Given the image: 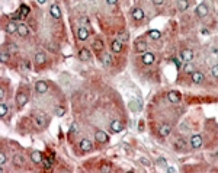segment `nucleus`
<instances>
[{"label": "nucleus", "mask_w": 218, "mask_h": 173, "mask_svg": "<svg viewBox=\"0 0 218 173\" xmlns=\"http://www.w3.org/2000/svg\"><path fill=\"white\" fill-rule=\"evenodd\" d=\"M196 15L199 17H205L208 15V6L205 5V3H201V5H198V8H196Z\"/></svg>", "instance_id": "1"}, {"label": "nucleus", "mask_w": 218, "mask_h": 173, "mask_svg": "<svg viewBox=\"0 0 218 173\" xmlns=\"http://www.w3.org/2000/svg\"><path fill=\"white\" fill-rule=\"evenodd\" d=\"M122 130H124V124L121 122V121L115 119V121L111 122V131L112 132H121Z\"/></svg>", "instance_id": "2"}, {"label": "nucleus", "mask_w": 218, "mask_h": 173, "mask_svg": "<svg viewBox=\"0 0 218 173\" xmlns=\"http://www.w3.org/2000/svg\"><path fill=\"white\" fill-rule=\"evenodd\" d=\"M95 140L99 141V143H106V141H109V137H108L106 132H103V131L99 130V131L95 132Z\"/></svg>", "instance_id": "3"}, {"label": "nucleus", "mask_w": 218, "mask_h": 173, "mask_svg": "<svg viewBox=\"0 0 218 173\" xmlns=\"http://www.w3.org/2000/svg\"><path fill=\"white\" fill-rule=\"evenodd\" d=\"M167 99L172 102V103H177L179 100H180V93L176 90H172L167 93Z\"/></svg>", "instance_id": "4"}, {"label": "nucleus", "mask_w": 218, "mask_h": 173, "mask_svg": "<svg viewBox=\"0 0 218 173\" xmlns=\"http://www.w3.org/2000/svg\"><path fill=\"white\" fill-rule=\"evenodd\" d=\"M79 57H80V60H83V61H89V60L92 58V55H90V51L87 48H82L79 51Z\"/></svg>", "instance_id": "5"}, {"label": "nucleus", "mask_w": 218, "mask_h": 173, "mask_svg": "<svg viewBox=\"0 0 218 173\" xmlns=\"http://www.w3.org/2000/svg\"><path fill=\"white\" fill-rule=\"evenodd\" d=\"M159 132H160V135H161V137H167L169 134L172 132V127H170L169 124H163V125L160 127Z\"/></svg>", "instance_id": "6"}, {"label": "nucleus", "mask_w": 218, "mask_h": 173, "mask_svg": "<svg viewBox=\"0 0 218 173\" xmlns=\"http://www.w3.org/2000/svg\"><path fill=\"white\" fill-rule=\"evenodd\" d=\"M191 146L193 148H199L202 146V137L201 135H193L191 138Z\"/></svg>", "instance_id": "7"}, {"label": "nucleus", "mask_w": 218, "mask_h": 173, "mask_svg": "<svg viewBox=\"0 0 218 173\" xmlns=\"http://www.w3.org/2000/svg\"><path fill=\"white\" fill-rule=\"evenodd\" d=\"M26 102H28V96H26L25 93H19V95L16 96V105L19 108L26 105Z\"/></svg>", "instance_id": "8"}, {"label": "nucleus", "mask_w": 218, "mask_h": 173, "mask_svg": "<svg viewBox=\"0 0 218 173\" xmlns=\"http://www.w3.org/2000/svg\"><path fill=\"white\" fill-rule=\"evenodd\" d=\"M131 15H132V17H134L135 20H141V19L144 17V12L140 8H135V9H132Z\"/></svg>", "instance_id": "9"}, {"label": "nucleus", "mask_w": 218, "mask_h": 173, "mask_svg": "<svg viewBox=\"0 0 218 173\" xmlns=\"http://www.w3.org/2000/svg\"><path fill=\"white\" fill-rule=\"evenodd\" d=\"M80 148H82V151H90V150H92V143H90V140L84 138V140L80 141Z\"/></svg>", "instance_id": "10"}, {"label": "nucleus", "mask_w": 218, "mask_h": 173, "mask_svg": "<svg viewBox=\"0 0 218 173\" xmlns=\"http://www.w3.org/2000/svg\"><path fill=\"white\" fill-rule=\"evenodd\" d=\"M192 58H193L192 49H183V51H182V60H183V61L189 63V61H191Z\"/></svg>", "instance_id": "11"}, {"label": "nucleus", "mask_w": 218, "mask_h": 173, "mask_svg": "<svg viewBox=\"0 0 218 173\" xmlns=\"http://www.w3.org/2000/svg\"><path fill=\"white\" fill-rule=\"evenodd\" d=\"M143 63L145 64V66L153 64V63H154V55H153L151 52H145V54L143 55Z\"/></svg>", "instance_id": "12"}, {"label": "nucleus", "mask_w": 218, "mask_h": 173, "mask_svg": "<svg viewBox=\"0 0 218 173\" xmlns=\"http://www.w3.org/2000/svg\"><path fill=\"white\" fill-rule=\"evenodd\" d=\"M111 48L114 52H121L122 51V42L119 41V39H115V41H112L111 44Z\"/></svg>", "instance_id": "13"}, {"label": "nucleus", "mask_w": 218, "mask_h": 173, "mask_svg": "<svg viewBox=\"0 0 218 173\" xmlns=\"http://www.w3.org/2000/svg\"><path fill=\"white\" fill-rule=\"evenodd\" d=\"M47 90H48V84H47V83L42 82V80L36 82V92H38V93H45Z\"/></svg>", "instance_id": "14"}, {"label": "nucleus", "mask_w": 218, "mask_h": 173, "mask_svg": "<svg viewBox=\"0 0 218 173\" xmlns=\"http://www.w3.org/2000/svg\"><path fill=\"white\" fill-rule=\"evenodd\" d=\"M50 13L52 17H55V19H60V16H61V12H60V8L57 6V5H52L50 9Z\"/></svg>", "instance_id": "15"}, {"label": "nucleus", "mask_w": 218, "mask_h": 173, "mask_svg": "<svg viewBox=\"0 0 218 173\" xmlns=\"http://www.w3.org/2000/svg\"><path fill=\"white\" fill-rule=\"evenodd\" d=\"M17 32L20 36H28V33H29V29H28V26L25 24H19L17 26Z\"/></svg>", "instance_id": "16"}, {"label": "nucleus", "mask_w": 218, "mask_h": 173, "mask_svg": "<svg viewBox=\"0 0 218 173\" xmlns=\"http://www.w3.org/2000/svg\"><path fill=\"white\" fill-rule=\"evenodd\" d=\"M135 51H137V52H145V51H147V44L144 41L135 42Z\"/></svg>", "instance_id": "17"}, {"label": "nucleus", "mask_w": 218, "mask_h": 173, "mask_svg": "<svg viewBox=\"0 0 218 173\" xmlns=\"http://www.w3.org/2000/svg\"><path fill=\"white\" fill-rule=\"evenodd\" d=\"M77 36H79V39H80V41H86V39H87V36H89L87 29L80 28V29H79V32H77Z\"/></svg>", "instance_id": "18"}, {"label": "nucleus", "mask_w": 218, "mask_h": 173, "mask_svg": "<svg viewBox=\"0 0 218 173\" xmlns=\"http://www.w3.org/2000/svg\"><path fill=\"white\" fill-rule=\"evenodd\" d=\"M202 80H204L202 73H199V71H193L192 73V82L193 83H202Z\"/></svg>", "instance_id": "19"}, {"label": "nucleus", "mask_w": 218, "mask_h": 173, "mask_svg": "<svg viewBox=\"0 0 218 173\" xmlns=\"http://www.w3.org/2000/svg\"><path fill=\"white\" fill-rule=\"evenodd\" d=\"M17 26H19V25H16L15 22H9V24L6 25V32H8V33L16 32V31H17Z\"/></svg>", "instance_id": "20"}, {"label": "nucleus", "mask_w": 218, "mask_h": 173, "mask_svg": "<svg viewBox=\"0 0 218 173\" xmlns=\"http://www.w3.org/2000/svg\"><path fill=\"white\" fill-rule=\"evenodd\" d=\"M32 162H34V163H42L41 151H34V153H32Z\"/></svg>", "instance_id": "21"}, {"label": "nucleus", "mask_w": 218, "mask_h": 173, "mask_svg": "<svg viewBox=\"0 0 218 173\" xmlns=\"http://www.w3.org/2000/svg\"><path fill=\"white\" fill-rule=\"evenodd\" d=\"M188 6H189V2L188 0H177V8H179V10H186L188 9Z\"/></svg>", "instance_id": "22"}, {"label": "nucleus", "mask_w": 218, "mask_h": 173, "mask_svg": "<svg viewBox=\"0 0 218 173\" xmlns=\"http://www.w3.org/2000/svg\"><path fill=\"white\" fill-rule=\"evenodd\" d=\"M35 61H36V64H44V63H45V55H44V52H38V54L35 55Z\"/></svg>", "instance_id": "23"}, {"label": "nucleus", "mask_w": 218, "mask_h": 173, "mask_svg": "<svg viewBox=\"0 0 218 173\" xmlns=\"http://www.w3.org/2000/svg\"><path fill=\"white\" fill-rule=\"evenodd\" d=\"M129 109H131L132 112H140V111H141V105L137 103V102H129Z\"/></svg>", "instance_id": "24"}, {"label": "nucleus", "mask_w": 218, "mask_h": 173, "mask_svg": "<svg viewBox=\"0 0 218 173\" xmlns=\"http://www.w3.org/2000/svg\"><path fill=\"white\" fill-rule=\"evenodd\" d=\"M13 163H15V166H22L23 165V157L22 156H19V154H16V156L13 157Z\"/></svg>", "instance_id": "25"}, {"label": "nucleus", "mask_w": 218, "mask_h": 173, "mask_svg": "<svg viewBox=\"0 0 218 173\" xmlns=\"http://www.w3.org/2000/svg\"><path fill=\"white\" fill-rule=\"evenodd\" d=\"M93 48L98 49V51L103 49V42H102V39H95V42H93Z\"/></svg>", "instance_id": "26"}, {"label": "nucleus", "mask_w": 218, "mask_h": 173, "mask_svg": "<svg viewBox=\"0 0 218 173\" xmlns=\"http://www.w3.org/2000/svg\"><path fill=\"white\" fill-rule=\"evenodd\" d=\"M55 115L57 116H64L66 115V108L64 106H57L55 108Z\"/></svg>", "instance_id": "27"}, {"label": "nucleus", "mask_w": 218, "mask_h": 173, "mask_svg": "<svg viewBox=\"0 0 218 173\" xmlns=\"http://www.w3.org/2000/svg\"><path fill=\"white\" fill-rule=\"evenodd\" d=\"M183 71H185L186 74H192L193 71H195V68H193V66L191 64V63H188V64L183 67Z\"/></svg>", "instance_id": "28"}, {"label": "nucleus", "mask_w": 218, "mask_h": 173, "mask_svg": "<svg viewBox=\"0 0 218 173\" xmlns=\"http://www.w3.org/2000/svg\"><path fill=\"white\" fill-rule=\"evenodd\" d=\"M42 163H44V167L47 170H50L51 167H52V160H50V159H42Z\"/></svg>", "instance_id": "29"}, {"label": "nucleus", "mask_w": 218, "mask_h": 173, "mask_svg": "<svg viewBox=\"0 0 218 173\" xmlns=\"http://www.w3.org/2000/svg\"><path fill=\"white\" fill-rule=\"evenodd\" d=\"M103 64H105V66H111V64H112V58H111L109 54H105V55H103Z\"/></svg>", "instance_id": "30"}, {"label": "nucleus", "mask_w": 218, "mask_h": 173, "mask_svg": "<svg viewBox=\"0 0 218 173\" xmlns=\"http://www.w3.org/2000/svg\"><path fill=\"white\" fill-rule=\"evenodd\" d=\"M6 114H8V105L2 103L0 105V116H6Z\"/></svg>", "instance_id": "31"}, {"label": "nucleus", "mask_w": 218, "mask_h": 173, "mask_svg": "<svg viewBox=\"0 0 218 173\" xmlns=\"http://www.w3.org/2000/svg\"><path fill=\"white\" fill-rule=\"evenodd\" d=\"M150 36H151V39H159L160 32L157 31V29H153V31H150Z\"/></svg>", "instance_id": "32"}, {"label": "nucleus", "mask_w": 218, "mask_h": 173, "mask_svg": "<svg viewBox=\"0 0 218 173\" xmlns=\"http://www.w3.org/2000/svg\"><path fill=\"white\" fill-rule=\"evenodd\" d=\"M140 163H141L143 166H145V167H150L151 166V162L148 160V159H145V157H141V159H140Z\"/></svg>", "instance_id": "33"}, {"label": "nucleus", "mask_w": 218, "mask_h": 173, "mask_svg": "<svg viewBox=\"0 0 218 173\" xmlns=\"http://www.w3.org/2000/svg\"><path fill=\"white\" fill-rule=\"evenodd\" d=\"M128 38H129V33L128 32H122L121 35H119V41L121 42H124V41H128Z\"/></svg>", "instance_id": "34"}, {"label": "nucleus", "mask_w": 218, "mask_h": 173, "mask_svg": "<svg viewBox=\"0 0 218 173\" xmlns=\"http://www.w3.org/2000/svg\"><path fill=\"white\" fill-rule=\"evenodd\" d=\"M44 122H45V116H42V115L36 116V124H38L39 127H42V125H44Z\"/></svg>", "instance_id": "35"}, {"label": "nucleus", "mask_w": 218, "mask_h": 173, "mask_svg": "<svg viewBox=\"0 0 218 173\" xmlns=\"http://www.w3.org/2000/svg\"><path fill=\"white\" fill-rule=\"evenodd\" d=\"M20 10H22V15H23V16H28V13H29V8H28V6L22 5V6H20Z\"/></svg>", "instance_id": "36"}, {"label": "nucleus", "mask_w": 218, "mask_h": 173, "mask_svg": "<svg viewBox=\"0 0 218 173\" xmlns=\"http://www.w3.org/2000/svg\"><path fill=\"white\" fill-rule=\"evenodd\" d=\"M185 146H186V141L185 140H177L176 141V147L177 148H185Z\"/></svg>", "instance_id": "37"}, {"label": "nucleus", "mask_w": 218, "mask_h": 173, "mask_svg": "<svg viewBox=\"0 0 218 173\" xmlns=\"http://www.w3.org/2000/svg\"><path fill=\"white\" fill-rule=\"evenodd\" d=\"M157 163H159V166H161V167H167V162H166L163 157H160L159 160H157Z\"/></svg>", "instance_id": "38"}, {"label": "nucleus", "mask_w": 218, "mask_h": 173, "mask_svg": "<svg viewBox=\"0 0 218 173\" xmlns=\"http://www.w3.org/2000/svg\"><path fill=\"white\" fill-rule=\"evenodd\" d=\"M6 163V156H5V153H0V166H3Z\"/></svg>", "instance_id": "39"}, {"label": "nucleus", "mask_w": 218, "mask_h": 173, "mask_svg": "<svg viewBox=\"0 0 218 173\" xmlns=\"http://www.w3.org/2000/svg\"><path fill=\"white\" fill-rule=\"evenodd\" d=\"M8 60H9V55H8V54H5V52H3V54L0 55V61H2V63H6Z\"/></svg>", "instance_id": "40"}, {"label": "nucleus", "mask_w": 218, "mask_h": 173, "mask_svg": "<svg viewBox=\"0 0 218 173\" xmlns=\"http://www.w3.org/2000/svg\"><path fill=\"white\" fill-rule=\"evenodd\" d=\"M212 76H214V77H218V64L212 67Z\"/></svg>", "instance_id": "41"}, {"label": "nucleus", "mask_w": 218, "mask_h": 173, "mask_svg": "<svg viewBox=\"0 0 218 173\" xmlns=\"http://www.w3.org/2000/svg\"><path fill=\"white\" fill-rule=\"evenodd\" d=\"M101 170H102V172H111L112 169H111V166L105 165V166H102V167H101Z\"/></svg>", "instance_id": "42"}, {"label": "nucleus", "mask_w": 218, "mask_h": 173, "mask_svg": "<svg viewBox=\"0 0 218 173\" xmlns=\"http://www.w3.org/2000/svg\"><path fill=\"white\" fill-rule=\"evenodd\" d=\"M153 3H154L156 6H161V5L164 3V0H153Z\"/></svg>", "instance_id": "43"}, {"label": "nucleus", "mask_w": 218, "mask_h": 173, "mask_svg": "<svg viewBox=\"0 0 218 173\" xmlns=\"http://www.w3.org/2000/svg\"><path fill=\"white\" fill-rule=\"evenodd\" d=\"M166 170H167L169 173H173V172H176V169H175V167H172V166H167V167H166Z\"/></svg>", "instance_id": "44"}, {"label": "nucleus", "mask_w": 218, "mask_h": 173, "mask_svg": "<svg viewBox=\"0 0 218 173\" xmlns=\"http://www.w3.org/2000/svg\"><path fill=\"white\" fill-rule=\"evenodd\" d=\"M5 96H6V92H5V89H2V90H0V99L3 100V99H5Z\"/></svg>", "instance_id": "45"}, {"label": "nucleus", "mask_w": 218, "mask_h": 173, "mask_svg": "<svg viewBox=\"0 0 218 173\" xmlns=\"http://www.w3.org/2000/svg\"><path fill=\"white\" fill-rule=\"evenodd\" d=\"M71 132H77V125L73 124V127H71Z\"/></svg>", "instance_id": "46"}, {"label": "nucleus", "mask_w": 218, "mask_h": 173, "mask_svg": "<svg viewBox=\"0 0 218 173\" xmlns=\"http://www.w3.org/2000/svg\"><path fill=\"white\" fill-rule=\"evenodd\" d=\"M106 2H108L109 5H115V3H117L118 0H106Z\"/></svg>", "instance_id": "47"}, {"label": "nucleus", "mask_w": 218, "mask_h": 173, "mask_svg": "<svg viewBox=\"0 0 218 173\" xmlns=\"http://www.w3.org/2000/svg\"><path fill=\"white\" fill-rule=\"evenodd\" d=\"M38 3H39V5H45V3H47V0H38Z\"/></svg>", "instance_id": "48"}, {"label": "nucleus", "mask_w": 218, "mask_h": 173, "mask_svg": "<svg viewBox=\"0 0 218 173\" xmlns=\"http://www.w3.org/2000/svg\"><path fill=\"white\" fill-rule=\"evenodd\" d=\"M89 2H92V0H89Z\"/></svg>", "instance_id": "49"}]
</instances>
